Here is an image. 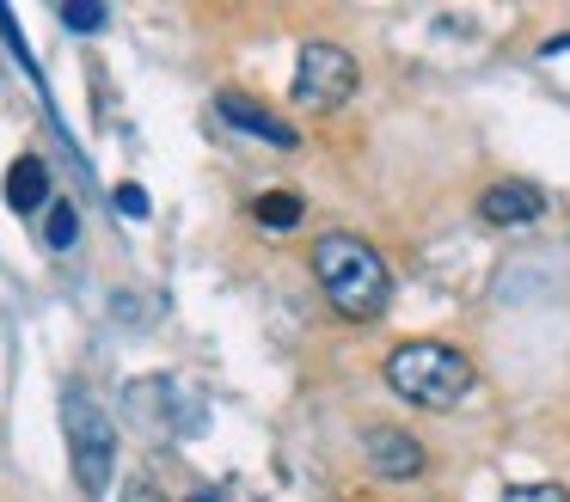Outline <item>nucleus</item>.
I'll use <instances>...</instances> for the list:
<instances>
[{
  "label": "nucleus",
  "mask_w": 570,
  "mask_h": 502,
  "mask_svg": "<svg viewBox=\"0 0 570 502\" xmlns=\"http://www.w3.org/2000/svg\"><path fill=\"white\" fill-rule=\"evenodd\" d=\"M362 460H368L381 478H393V484H405V478H423V465H430V453H423V441H417V435H405V429H393V423H374V429H362Z\"/></svg>",
  "instance_id": "obj_5"
},
{
  "label": "nucleus",
  "mask_w": 570,
  "mask_h": 502,
  "mask_svg": "<svg viewBox=\"0 0 570 502\" xmlns=\"http://www.w3.org/2000/svg\"><path fill=\"white\" fill-rule=\"evenodd\" d=\"M197 502H209V496H197Z\"/></svg>",
  "instance_id": "obj_15"
},
{
  "label": "nucleus",
  "mask_w": 570,
  "mask_h": 502,
  "mask_svg": "<svg viewBox=\"0 0 570 502\" xmlns=\"http://www.w3.org/2000/svg\"><path fill=\"white\" fill-rule=\"evenodd\" d=\"M117 215L148 220V190H141V184H117Z\"/></svg>",
  "instance_id": "obj_13"
},
{
  "label": "nucleus",
  "mask_w": 570,
  "mask_h": 502,
  "mask_svg": "<svg viewBox=\"0 0 570 502\" xmlns=\"http://www.w3.org/2000/svg\"><path fill=\"white\" fill-rule=\"evenodd\" d=\"M381 374H386V386H393L405 404H417V411H454V404H466L472 386H479L472 355L454 350V343H435V337L399 343V350L386 355Z\"/></svg>",
  "instance_id": "obj_2"
},
{
  "label": "nucleus",
  "mask_w": 570,
  "mask_h": 502,
  "mask_svg": "<svg viewBox=\"0 0 570 502\" xmlns=\"http://www.w3.org/2000/svg\"><path fill=\"white\" fill-rule=\"evenodd\" d=\"M62 429H68V460H75V484L87 496H105L117 472V423L92 392L68 386L62 392Z\"/></svg>",
  "instance_id": "obj_3"
},
{
  "label": "nucleus",
  "mask_w": 570,
  "mask_h": 502,
  "mask_svg": "<svg viewBox=\"0 0 570 502\" xmlns=\"http://www.w3.org/2000/svg\"><path fill=\"white\" fill-rule=\"evenodd\" d=\"M540 215H546V196L533 190V184H521V178H503V184H491V190L479 196L484 227H528V220H540Z\"/></svg>",
  "instance_id": "obj_7"
},
{
  "label": "nucleus",
  "mask_w": 570,
  "mask_h": 502,
  "mask_svg": "<svg viewBox=\"0 0 570 502\" xmlns=\"http://www.w3.org/2000/svg\"><path fill=\"white\" fill-rule=\"evenodd\" d=\"M313 282H320L325 306L350 325H368L393 306V269L362 233H325L313 239Z\"/></svg>",
  "instance_id": "obj_1"
},
{
  "label": "nucleus",
  "mask_w": 570,
  "mask_h": 502,
  "mask_svg": "<svg viewBox=\"0 0 570 502\" xmlns=\"http://www.w3.org/2000/svg\"><path fill=\"white\" fill-rule=\"evenodd\" d=\"M62 24L68 31H105V24H111V7H62Z\"/></svg>",
  "instance_id": "obj_12"
},
{
  "label": "nucleus",
  "mask_w": 570,
  "mask_h": 502,
  "mask_svg": "<svg viewBox=\"0 0 570 502\" xmlns=\"http://www.w3.org/2000/svg\"><path fill=\"white\" fill-rule=\"evenodd\" d=\"M75 239H80V215H75V203H50V220H43V245H50V252H68Z\"/></svg>",
  "instance_id": "obj_10"
},
{
  "label": "nucleus",
  "mask_w": 570,
  "mask_h": 502,
  "mask_svg": "<svg viewBox=\"0 0 570 502\" xmlns=\"http://www.w3.org/2000/svg\"><path fill=\"white\" fill-rule=\"evenodd\" d=\"M301 215H307V203H301L295 190H264L258 203H252V220H258V227H276V233L295 227Z\"/></svg>",
  "instance_id": "obj_9"
},
{
  "label": "nucleus",
  "mask_w": 570,
  "mask_h": 502,
  "mask_svg": "<svg viewBox=\"0 0 570 502\" xmlns=\"http://www.w3.org/2000/svg\"><path fill=\"white\" fill-rule=\"evenodd\" d=\"M503 502H570V490L552 484V478H540V484H509Z\"/></svg>",
  "instance_id": "obj_11"
},
{
  "label": "nucleus",
  "mask_w": 570,
  "mask_h": 502,
  "mask_svg": "<svg viewBox=\"0 0 570 502\" xmlns=\"http://www.w3.org/2000/svg\"><path fill=\"white\" fill-rule=\"evenodd\" d=\"M43 203H50V166L38 154H19L13 171H7V208L13 215H38Z\"/></svg>",
  "instance_id": "obj_8"
},
{
  "label": "nucleus",
  "mask_w": 570,
  "mask_h": 502,
  "mask_svg": "<svg viewBox=\"0 0 570 502\" xmlns=\"http://www.w3.org/2000/svg\"><path fill=\"white\" fill-rule=\"evenodd\" d=\"M215 110H222V122L246 129L252 141L276 147V154H295V147H301V129H295V122L276 117L271 105H258V98H246V92H222V98H215Z\"/></svg>",
  "instance_id": "obj_6"
},
{
  "label": "nucleus",
  "mask_w": 570,
  "mask_h": 502,
  "mask_svg": "<svg viewBox=\"0 0 570 502\" xmlns=\"http://www.w3.org/2000/svg\"><path fill=\"white\" fill-rule=\"evenodd\" d=\"M356 86H362V73L344 43H325V37L301 43V56H295V105L301 110H337L356 98Z\"/></svg>",
  "instance_id": "obj_4"
},
{
  "label": "nucleus",
  "mask_w": 570,
  "mask_h": 502,
  "mask_svg": "<svg viewBox=\"0 0 570 502\" xmlns=\"http://www.w3.org/2000/svg\"><path fill=\"white\" fill-rule=\"evenodd\" d=\"M124 502H166V496H160V490H154V484H141V478H136V484L124 490Z\"/></svg>",
  "instance_id": "obj_14"
}]
</instances>
